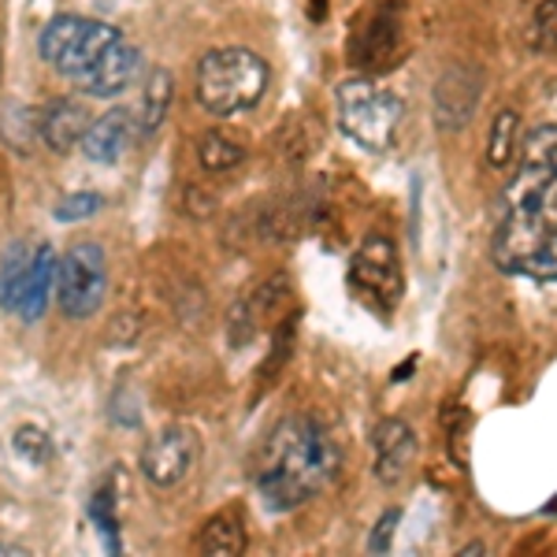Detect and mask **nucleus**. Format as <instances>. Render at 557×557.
<instances>
[{"label": "nucleus", "mask_w": 557, "mask_h": 557, "mask_svg": "<svg viewBox=\"0 0 557 557\" xmlns=\"http://www.w3.org/2000/svg\"><path fill=\"white\" fill-rule=\"evenodd\" d=\"M338 465L343 454L317 417H286L264 438L257 461V494L264 509L290 513L335 480Z\"/></svg>", "instance_id": "nucleus-1"}, {"label": "nucleus", "mask_w": 557, "mask_h": 557, "mask_svg": "<svg viewBox=\"0 0 557 557\" xmlns=\"http://www.w3.org/2000/svg\"><path fill=\"white\" fill-rule=\"evenodd\" d=\"M268 83H272V67L242 45L212 49L197 64V101L212 115H238L257 108L268 94Z\"/></svg>", "instance_id": "nucleus-2"}, {"label": "nucleus", "mask_w": 557, "mask_h": 557, "mask_svg": "<svg viewBox=\"0 0 557 557\" xmlns=\"http://www.w3.org/2000/svg\"><path fill=\"white\" fill-rule=\"evenodd\" d=\"M335 108H338V127H343V134L368 152L391 149L401 115H406L401 97L375 86L372 78H346V83H338Z\"/></svg>", "instance_id": "nucleus-3"}, {"label": "nucleus", "mask_w": 557, "mask_h": 557, "mask_svg": "<svg viewBox=\"0 0 557 557\" xmlns=\"http://www.w3.org/2000/svg\"><path fill=\"white\" fill-rule=\"evenodd\" d=\"M108 260L97 242H75L57 260V301L67 320H89L104 305Z\"/></svg>", "instance_id": "nucleus-4"}, {"label": "nucleus", "mask_w": 557, "mask_h": 557, "mask_svg": "<svg viewBox=\"0 0 557 557\" xmlns=\"http://www.w3.org/2000/svg\"><path fill=\"white\" fill-rule=\"evenodd\" d=\"M349 286L372 312L391 317L394 305L401 301V286H406L398 246L383 235H368L357 249L354 264H349Z\"/></svg>", "instance_id": "nucleus-5"}, {"label": "nucleus", "mask_w": 557, "mask_h": 557, "mask_svg": "<svg viewBox=\"0 0 557 557\" xmlns=\"http://www.w3.org/2000/svg\"><path fill=\"white\" fill-rule=\"evenodd\" d=\"M550 197H557V123H543L528 134L524 157L506 190V209L543 205Z\"/></svg>", "instance_id": "nucleus-6"}, {"label": "nucleus", "mask_w": 557, "mask_h": 557, "mask_svg": "<svg viewBox=\"0 0 557 557\" xmlns=\"http://www.w3.org/2000/svg\"><path fill=\"white\" fill-rule=\"evenodd\" d=\"M483 101V78L480 71L469 64H454L438 75L435 89H431V115L435 127L443 134H457L472 123L475 108Z\"/></svg>", "instance_id": "nucleus-7"}, {"label": "nucleus", "mask_w": 557, "mask_h": 557, "mask_svg": "<svg viewBox=\"0 0 557 557\" xmlns=\"http://www.w3.org/2000/svg\"><path fill=\"white\" fill-rule=\"evenodd\" d=\"M197 450L201 446H197V435L190 428H164L141 450V475L152 487H175L190 475Z\"/></svg>", "instance_id": "nucleus-8"}, {"label": "nucleus", "mask_w": 557, "mask_h": 557, "mask_svg": "<svg viewBox=\"0 0 557 557\" xmlns=\"http://www.w3.org/2000/svg\"><path fill=\"white\" fill-rule=\"evenodd\" d=\"M372 450H375V480L383 487H398L409 475L412 461H417V431H412L406 420L386 417L375 424L372 431Z\"/></svg>", "instance_id": "nucleus-9"}, {"label": "nucleus", "mask_w": 557, "mask_h": 557, "mask_svg": "<svg viewBox=\"0 0 557 557\" xmlns=\"http://www.w3.org/2000/svg\"><path fill=\"white\" fill-rule=\"evenodd\" d=\"M138 120L131 108H112L101 120H94L83 134V152L94 164H115L123 152L131 149V141L138 138Z\"/></svg>", "instance_id": "nucleus-10"}, {"label": "nucleus", "mask_w": 557, "mask_h": 557, "mask_svg": "<svg viewBox=\"0 0 557 557\" xmlns=\"http://www.w3.org/2000/svg\"><path fill=\"white\" fill-rule=\"evenodd\" d=\"M52 286H57V253H52L49 242H41L38 249H34V260L30 268H26L20 290H15L12 305H8V312H15L20 320L34 323L45 312V305L52 298Z\"/></svg>", "instance_id": "nucleus-11"}, {"label": "nucleus", "mask_w": 557, "mask_h": 557, "mask_svg": "<svg viewBox=\"0 0 557 557\" xmlns=\"http://www.w3.org/2000/svg\"><path fill=\"white\" fill-rule=\"evenodd\" d=\"M134 71H138V49L120 38V41L108 45L104 57L86 71L83 89L89 97H115L131 86Z\"/></svg>", "instance_id": "nucleus-12"}, {"label": "nucleus", "mask_w": 557, "mask_h": 557, "mask_svg": "<svg viewBox=\"0 0 557 557\" xmlns=\"http://www.w3.org/2000/svg\"><path fill=\"white\" fill-rule=\"evenodd\" d=\"M89 127V112L78 101H52L38 115V134L52 152H71L83 146V134Z\"/></svg>", "instance_id": "nucleus-13"}, {"label": "nucleus", "mask_w": 557, "mask_h": 557, "mask_svg": "<svg viewBox=\"0 0 557 557\" xmlns=\"http://www.w3.org/2000/svg\"><path fill=\"white\" fill-rule=\"evenodd\" d=\"M112 41H120V30H115V26L86 20L83 34H78L75 45H71V49L64 52V60L57 64V71H60V75H67V78H75V83H83L86 71L104 57V49Z\"/></svg>", "instance_id": "nucleus-14"}, {"label": "nucleus", "mask_w": 557, "mask_h": 557, "mask_svg": "<svg viewBox=\"0 0 557 557\" xmlns=\"http://www.w3.org/2000/svg\"><path fill=\"white\" fill-rule=\"evenodd\" d=\"M286 298V275H275L272 283H264L260 290L249 298L246 305H238L235 317H231V343L235 346H246L249 338L264 327V317L275 309L278 301Z\"/></svg>", "instance_id": "nucleus-15"}, {"label": "nucleus", "mask_w": 557, "mask_h": 557, "mask_svg": "<svg viewBox=\"0 0 557 557\" xmlns=\"http://www.w3.org/2000/svg\"><path fill=\"white\" fill-rule=\"evenodd\" d=\"M246 520H242V509H220L215 517L205 520L201 535H197V550L201 554H220V557H231V554H242L246 550Z\"/></svg>", "instance_id": "nucleus-16"}, {"label": "nucleus", "mask_w": 557, "mask_h": 557, "mask_svg": "<svg viewBox=\"0 0 557 557\" xmlns=\"http://www.w3.org/2000/svg\"><path fill=\"white\" fill-rule=\"evenodd\" d=\"M517 138H520V112L517 108H502V112L494 115L491 134H487V164L506 172L517 152Z\"/></svg>", "instance_id": "nucleus-17"}, {"label": "nucleus", "mask_w": 557, "mask_h": 557, "mask_svg": "<svg viewBox=\"0 0 557 557\" xmlns=\"http://www.w3.org/2000/svg\"><path fill=\"white\" fill-rule=\"evenodd\" d=\"M168 108H172V75L164 67H157L146 83V94H141V115H138V131L152 134L164 123Z\"/></svg>", "instance_id": "nucleus-18"}, {"label": "nucleus", "mask_w": 557, "mask_h": 557, "mask_svg": "<svg viewBox=\"0 0 557 557\" xmlns=\"http://www.w3.org/2000/svg\"><path fill=\"white\" fill-rule=\"evenodd\" d=\"M83 26H86L83 15H57V20L45 26L41 30V60L45 64L57 67L60 60H64V52L75 45L78 34H83Z\"/></svg>", "instance_id": "nucleus-19"}, {"label": "nucleus", "mask_w": 557, "mask_h": 557, "mask_svg": "<svg viewBox=\"0 0 557 557\" xmlns=\"http://www.w3.org/2000/svg\"><path fill=\"white\" fill-rule=\"evenodd\" d=\"M197 160H201L205 172H231V168H238L242 160H246V149H242L238 141H231L227 134L212 131L197 141Z\"/></svg>", "instance_id": "nucleus-20"}, {"label": "nucleus", "mask_w": 557, "mask_h": 557, "mask_svg": "<svg viewBox=\"0 0 557 557\" xmlns=\"http://www.w3.org/2000/svg\"><path fill=\"white\" fill-rule=\"evenodd\" d=\"M30 260H34V249L26 246V242H12V246H8L4 260H0V309H8V305H12L15 290H20V283L26 275V268H30Z\"/></svg>", "instance_id": "nucleus-21"}, {"label": "nucleus", "mask_w": 557, "mask_h": 557, "mask_svg": "<svg viewBox=\"0 0 557 557\" xmlns=\"http://www.w3.org/2000/svg\"><path fill=\"white\" fill-rule=\"evenodd\" d=\"M469 409L461 406V401H450V406H443V428H446V438H450V450H454V461L469 465Z\"/></svg>", "instance_id": "nucleus-22"}, {"label": "nucleus", "mask_w": 557, "mask_h": 557, "mask_svg": "<svg viewBox=\"0 0 557 557\" xmlns=\"http://www.w3.org/2000/svg\"><path fill=\"white\" fill-rule=\"evenodd\" d=\"M89 517H94L97 532L104 539V550L115 554L120 550V524H115V509H112V491H97L94 502H89Z\"/></svg>", "instance_id": "nucleus-23"}, {"label": "nucleus", "mask_w": 557, "mask_h": 557, "mask_svg": "<svg viewBox=\"0 0 557 557\" xmlns=\"http://www.w3.org/2000/svg\"><path fill=\"white\" fill-rule=\"evenodd\" d=\"M532 49L535 52H557V0H543L532 15Z\"/></svg>", "instance_id": "nucleus-24"}, {"label": "nucleus", "mask_w": 557, "mask_h": 557, "mask_svg": "<svg viewBox=\"0 0 557 557\" xmlns=\"http://www.w3.org/2000/svg\"><path fill=\"white\" fill-rule=\"evenodd\" d=\"M15 454L23 457V461H30V465H41V461H49V454H52V443H49V435H45L41 428H20L15 431Z\"/></svg>", "instance_id": "nucleus-25"}, {"label": "nucleus", "mask_w": 557, "mask_h": 557, "mask_svg": "<svg viewBox=\"0 0 557 557\" xmlns=\"http://www.w3.org/2000/svg\"><path fill=\"white\" fill-rule=\"evenodd\" d=\"M97 209H101V194H67V197H60L52 215H57L60 223H75V220H89Z\"/></svg>", "instance_id": "nucleus-26"}, {"label": "nucleus", "mask_w": 557, "mask_h": 557, "mask_svg": "<svg viewBox=\"0 0 557 557\" xmlns=\"http://www.w3.org/2000/svg\"><path fill=\"white\" fill-rule=\"evenodd\" d=\"M398 520H401V509L398 506H391L380 520H375L372 535H368V554H386V550H391L394 532H398Z\"/></svg>", "instance_id": "nucleus-27"}, {"label": "nucleus", "mask_w": 557, "mask_h": 557, "mask_svg": "<svg viewBox=\"0 0 557 557\" xmlns=\"http://www.w3.org/2000/svg\"><path fill=\"white\" fill-rule=\"evenodd\" d=\"M483 554H487V546H483V543H469V546H461V554H457V557H483Z\"/></svg>", "instance_id": "nucleus-28"}, {"label": "nucleus", "mask_w": 557, "mask_h": 557, "mask_svg": "<svg viewBox=\"0 0 557 557\" xmlns=\"http://www.w3.org/2000/svg\"><path fill=\"white\" fill-rule=\"evenodd\" d=\"M0 554H8V557H23V554H30L26 546H15V543H0Z\"/></svg>", "instance_id": "nucleus-29"}, {"label": "nucleus", "mask_w": 557, "mask_h": 557, "mask_svg": "<svg viewBox=\"0 0 557 557\" xmlns=\"http://www.w3.org/2000/svg\"><path fill=\"white\" fill-rule=\"evenodd\" d=\"M0 67H4V64H0Z\"/></svg>", "instance_id": "nucleus-30"}]
</instances>
